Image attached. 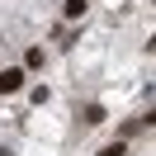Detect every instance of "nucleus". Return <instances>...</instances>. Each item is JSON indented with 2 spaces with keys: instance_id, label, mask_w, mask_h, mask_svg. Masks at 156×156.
I'll use <instances>...</instances> for the list:
<instances>
[{
  "instance_id": "obj_1",
  "label": "nucleus",
  "mask_w": 156,
  "mask_h": 156,
  "mask_svg": "<svg viewBox=\"0 0 156 156\" xmlns=\"http://www.w3.org/2000/svg\"><path fill=\"white\" fill-rule=\"evenodd\" d=\"M0 90H5V95L24 90V66H10V71H0Z\"/></svg>"
},
{
  "instance_id": "obj_2",
  "label": "nucleus",
  "mask_w": 156,
  "mask_h": 156,
  "mask_svg": "<svg viewBox=\"0 0 156 156\" xmlns=\"http://www.w3.org/2000/svg\"><path fill=\"white\" fill-rule=\"evenodd\" d=\"M85 14V0H66V19H80Z\"/></svg>"
},
{
  "instance_id": "obj_3",
  "label": "nucleus",
  "mask_w": 156,
  "mask_h": 156,
  "mask_svg": "<svg viewBox=\"0 0 156 156\" xmlns=\"http://www.w3.org/2000/svg\"><path fill=\"white\" fill-rule=\"evenodd\" d=\"M99 156H128V142H114V147H104Z\"/></svg>"
}]
</instances>
